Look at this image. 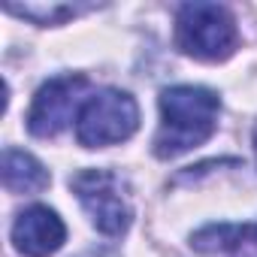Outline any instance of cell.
I'll list each match as a JSON object with an SVG mask.
<instances>
[{
    "mask_svg": "<svg viewBox=\"0 0 257 257\" xmlns=\"http://www.w3.org/2000/svg\"><path fill=\"white\" fill-rule=\"evenodd\" d=\"M52 182L49 170L28 152L22 149H7L4 152V185L13 194H40Z\"/></svg>",
    "mask_w": 257,
    "mask_h": 257,
    "instance_id": "ba28073f",
    "label": "cell"
},
{
    "mask_svg": "<svg viewBox=\"0 0 257 257\" xmlns=\"http://www.w3.org/2000/svg\"><path fill=\"white\" fill-rule=\"evenodd\" d=\"M239 43L236 22L221 4H185L176 16V46L197 61H224Z\"/></svg>",
    "mask_w": 257,
    "mask_h": 257,
    "instance_id": "7a4b0ae2",
    "label": "cell"
},
{
    "mask_svg": "<svg viewBox=\"0 0 257 257\" xmlns=\"http://www.w3.org/2000/svg\"><path fill=\"white\" fill-rule=\"evenodd\" d=\"M254 152H257V127H254Z\"/></svg>",
    "mask_w": 257,
    "mask_h": 257,
    "instance_id": "30bf717a",
    "label": "cell"
},
{
    "mask_svg": "<svg viewBox=\"0 0 257 257\" xmlns=\"http://www.w3.org/2000/svg\"><path fill=\"white\" fill-rule=\"evenodd\" d=\"M70 188L76 191L82 209L88 212L91 224L103 236H121L134 221V209L127 200L121 176L112 170H82L70 179Z\"/></svg>",
    "mask_w": 257,
    "mask_h": 257,
    "instance_id": "277c9868",
    "label": "cell"
},
{
    "mask_svg": "<svg viewBox=\"0 0 257 257\" xmlns=\"http://www.w3.org/2000/svg\"><path fill=\"white\" fill-rule=\"evenodd\" d=\"M221 100L200 85H176L161 94V131L155 137V155L161 161L179 158L203 146L218 127Z\"/></svg>",
    "mask_w": 257,
    "mask_h": 257,
    "instance_id": "6da1fadb",
    "label": "cell"
},
{
    "mask_svg": "<svg viewBox=\"0 0 257 257\" xmlns=\"http://www.w3.org/2000/svg\"><path fill=\"white\" fill-rule=\"evenodd\" d=\"M88 88V79L85 76H55L49 79L37 97H34V106L28 112V131L40 140H52L58 137L64 127L70 124V115L76 112L79 100H82V91Z\"/></svg>",
    "mask_w": 257,
    "mask_h": 257,
    "instance_id": "5b68a950",
    "label": "cell"
},
{
    "mask_svg": "<svg viewBox=\"0 0 257 257\" xmlns=\"http://www.w3.org/2000/svg\"><path fill=\"white\" fill-rule=\"evenodd\" d=\"M88 10L94 7L91 4H7V13L28 19L34 25H64L67 19H76Z\"/></svg>",
    "mask_w": 257,
    "mask_h": 257,
    "instance_id": "9c48e42d",
    "label": "cell"
},
{
    "mask_svg": "<svg viewBox=\"0 0 257 257\" xmlns=\"http://www.w3.org/2000/svg\"><path fill=\"white\" fill-rule=\"evenodd\" d=\"M140 127V106L127 91H97L91 94L76 115V140L85 149L115 146L137 134Z\"/></svg>",
    "mask_w": 257,
    "mask_h": 257,
    "instance_id": "3957f363",
    "label": "cell"
},
{
    "mask_svg": "<svg viewBox=\"0 0 257 257\" xmlns=\"http://www.w3.org/2000/svg\"><path fill=\"white\" fill-rule=\"evenodd\" d=\"M191 245L206 254L257 257V221L254 224H209L191 236Z\"/></svg>",
    "mask_w": 257,
    "mask_h": 257,
    "instance_id": "52a82bcc",
    "label": "cell"
},
{
    "mask_svg": "<svg viewBox=\"0 0 257 257\" xmlns=\"http://www.w3.org/2000/svg\"><path fill=\"white\" fill-rule=\"evenodd\" d=\"M67 239V227L49 206L25 209L13 224V242L25 257H49Z\"/></svg>",
    "mask_w": 257,
    "mask_h": 257,
    "instance_id": "8992f818",
    "label": "cell"
}]
</instances>
